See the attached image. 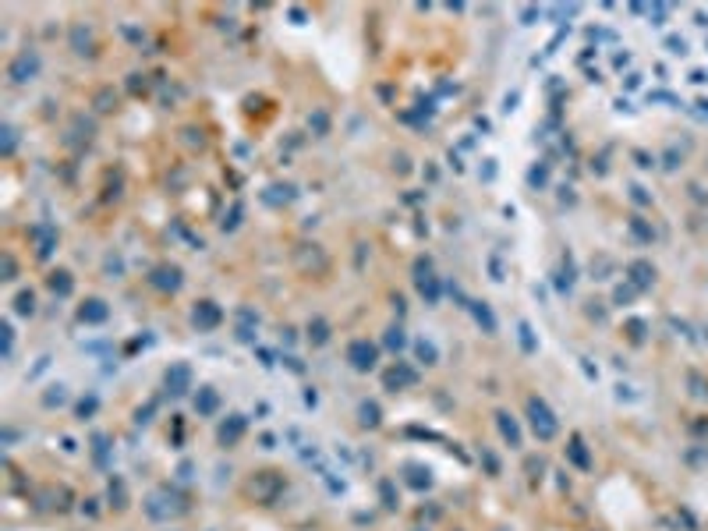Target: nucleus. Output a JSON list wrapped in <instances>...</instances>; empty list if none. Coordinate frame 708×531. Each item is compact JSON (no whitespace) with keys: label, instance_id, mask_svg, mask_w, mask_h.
<instances>
[{"label":"nucleus","instance_id":"nucleus-2","mask_svg":"<svg viewBox=\"0 0 708 531\" xmlns=\"http://www.w3.org/2000/svg\"><path fill=\"white\" fill-rule=\"evenodd\" d=\"M347 358H351V365H354V368H361V372H365V368H372V365H376V347H372L369 340H354V344H351V351H347Z\"/></svg>","mask_w":708,"mask_h":531},{"label":"nucleus","instance_id":"nucleus-4","mask_svg":"<svg viewBox=\"0 0 708 531\" xmlns=\"http://www.w3.org/2000/svg\"><path fill=\"white\" fill-rule=\"evenodd\" d=\"M36 68H39V61H36V57H21V61H18V64L11 68V78H14V82H21V71L36 75Z\"/></svg>","mask_w":708,"mask_h":531},{"label":"nucleus","instance_id":"nucleus-3","mask_svg":"<svg viewBox=\"0 0 708 531\" xmlns=\"http://www.w3.org/2000/svg\"><path fill=\"white\" fill-rule=\"evenodd\" d=\"M630 273H634V284H637V287H648V284L655 280V269H652L648 262H634Z\"/></svg>","mask_w":708,"mask_h":531},{"label":"nucleus","instance_id":"nucleus-5","mask_svg":"<svg viewBox=\"0 0 708 531\" xmlns=\"http://www.w3.org/2000/svg\"><path fill=\"white\" fill-rule=\"evenodd\" d=\"M500 425H503V435L513 443V446H520V435H517V425L506 422V415H500Z\"/></svg>","mask_w":708,"mask_h":531},{"label":"nucleus","instance_id":"nucleus-1","mask_svg":"<svg viewBox=\"0 0 708 531\" xmlns=\"http://www.w3.org/2000/svg\"><path fill=\"white\" fill-rule=\"evenodd\" d=\"M528 415H531V425H535V432H538V439H553L556 435V418H553V411L545 408V401H538V397H531L528 401Z\"/></svg>","mask_w":708,"mask_h":531}]
</instances>
